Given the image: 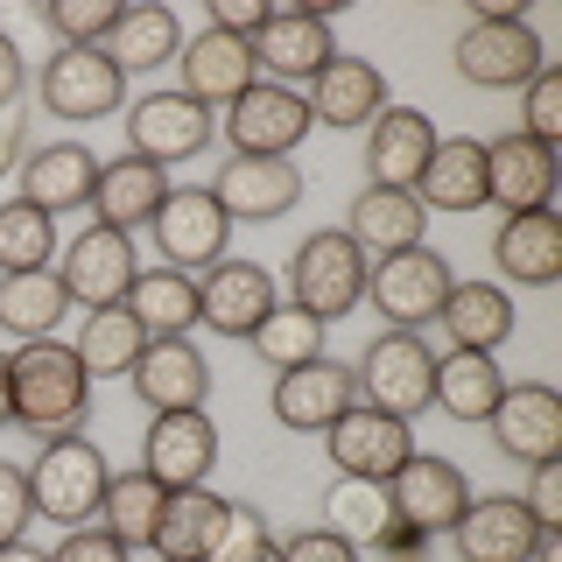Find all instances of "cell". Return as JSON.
<instances>
[{"instance_id": "1", "label": "cell", "mask_w": 562, "mask_h": 562, "mask_svg": "<svg viewBox=\"0 0 562 562\" xmlns=\"http://www.w3.org/2000/svg\"><path fill=\"white\" fill-rule=\"evenodd\" d=\"M8 394H14V429L29 436H85L92 415V380H85L70 338H29L8 351Z\"/></svg>"}, {"instance_id": "2", "label": "cell", "mask_w": 562, "mask_h": 562, "mask_svg": "<svg viewBox=\"0 0 562 562\" xmlns=\"http://www.w3.org/2000/svg\"><path fill=\"white\" fill-rule=\"evenodd\" d=\"M105 479H113V464H105V450L92 436H49L43 457L29 464V492H35V520L49 527H92L99 520V499H105Z\"/></svg>"}, {"instance_id": "3", "label": "cell", "mask_w": 562, "mask_h": 562, "mask_svg": "<svg viewBox=\"0 0 562 562\" xmlns=\"http://www.w3.org/2000/svg\"><path fill=\"white\" fill-rule=\"evenodd\" d=\"M366 274H373V260L351 246L345 225L310 233L303 246H295V260H289V303L310 310L316 324H338V316H351L366 303Z\"/></svg>"}, {"instance_id": "4", "label": "cell", "mask_w": 562, "mask_h": 562, "mask_svg": "<svg viewBox=\"0 0 562 562\" xmlns=\"http://www.w3.org/2000/svg\"><path fill=\"white\" fill-rule=\"evenodd\" d=\"M450 64H457V78L479 85V92H520V85L549 64V49H541V35L520 8H506V14H471V29L457 35Z\"/></svg>"}, {"instance_id": "5", "label": "cell", "mask_w": 562, "mask_h": 562, "mask_svg": "<svg viewBox=\"0 0 562 562\" xmlns=\"http://www.w3.org/2000/svg\"><path fill=\"white\" fill-rule=\"evenodd\" d=\"M35 99L70 127H92V120L127 113V78L105 49H49L43 70H35Z\"/></svg>"}, {"instance_id": "6", "label": "cell", "mask_w": 562, "mask_h": 562, "mask_svg": "<svg viewBox=\"0 0 562 562\" xmlns=\"http://www.w3.org/2000/svg\"><path fill=\"white\" fill-rule=\"evenodd\" d=\"M218 120H225V155H260V162H289L316 127L310 99L289 92V85H268V78L254 92H239Z\"/></svg>"}, {"instance_id": "7", "label": "cell", "mask_w": 562, "mask_h": 562, "mask_svg": "<svg viewBox=\"0 0 562 562\" xmlns=\"http://www.w3.org/2000/svg\"><path fill=\"white\" fill-rule=\"evenodd\" d=\"M351 380H359V401L366 408H386L401 422H415L429 408V380H436V351L422 330H386V338L366 345V359L351 366Z\"/></svg>"}, {"instance_id": "8", "label": "cell", "mask_w": 562, "mask_h": 562, "mask_svg": "<svg viewBox=\"0 0 562 562\" xmlns=\"http://www.w3.org/2000/svg\"><path fill=\"white\" fill-rule=\"evenodd\" d=\"M450 281H457L450 260L422 239V246H408V254L373 260V274H366V303L386 316V330H422V324H436Z\"/></svg>"}, {"instance_id": "9", "label": "cell", "mask_w": 562, "mask_h": 562, "mask_svg": "<svg viewBox=\"0 0 562 562\" xmlns=\"http://www.w3.org/2000/svg\"><path fill=\"white\" fill-rule=\"evenodd\" d=\"M148 233L162 246V268L204 274L211 260H225V246H233V218H225L218 198H211V183H169V198H162Z\"/></svg>"}, {"instance_id": "10", "label": "cell", "mask_w": 562, "mask_h": 562, "mask_svg": "<svg viewBox=\"0 0 562 562\" xmlns=\"http://www.w3.org/2000/svg\"><path fill=\"white\" fill-rule=\"evenodd\" d=\"M324 450H330V464H338V479H373V485H386L401 464H408V450H415V422L351 401V408L324 429Z\"/></svg>"}, {"instance_id": "11", "label": "cell", "mask_w": 562, "mask_h": 562, "mask_svg": "<svg viewBox=\"0 0 562 562\" xmlns=\"http://www.w3.org/2000/svg\"><path fill=\"white\" fill-rule=\"evenodd\" d=\"M274 303H281V281L260 268V260L225 254L198 274V324L218 330V338H254Z\"/></svg>"}, {"instance_id": "12", "label": "cell", "mask_w": 562, "mask_h": 562, "mask_svg": "<svg viewBox=\"0 0 562 562\" xmlns=\"http://www.w3.org/2000/svg\"><path fill=\"white\" fill-rule=\"evenodd\" d=\"M330 57H338V43H330L324 8H268V22L254 35V70L268 85H289V92H303Z\"/></svg>"}, {"instance_id": "13", "label": "cell", "mask_w": 562, "mask_h": 562, "mask_svg": "<svg viewBox=\"0 0 562 562\" xmlns=\"http://www.w3.org/2000/svg\"><path fill=\"white\" fill-rule=\"evenodd\" d=\"M211 134H218V120L183 92H140L127 105V155H140L155 169H176L190 155H204Z\"/></svg>"}, {"instance_id": "14", "label": "cell", "mask_w": 562, "mask_h": 562, "mask_svg": "<svg viewBox=\"0 0 562 562\" xmlns=\"http://www.w3.org/2000/svg\"><path fill=\"white\" fill-rule=\"evenodd\" d=\"M218 464V422L204 408H176V415H148V436H140V471L169 492H190L211 479Z\"/></svg>"}, {"instance_id": "15", "label": "cell", "mask_w": 562, "mask_h": 562, "mask_svg": "<svg viewBox=\"0 0 562 562\" xmlns=\"http://www.w3.org/2000/svg\"><path fill=\"white\" fill-rule=\"evenodd\" d=\"M386 506H394V520L422 527V535H450L457 514L471 506V479L436 450H408V464L386 479Z\"/></svg>"}, {"instance_id": "16", "label": "cell", "mask_w": 562, "mask_h": 562, "mask_svg": "<svg viewBox=\"0 0 562 562\" xmlns=\"http://www.w3.org/2000/svg\"><path fill=\"white\" fill-rule=\"evenodd\" d=\"M492 443L499 457H514V464H549L562 457V394L549 380H514L499 394V408L485 415Z\"/></svg>"}, {"instance_id": "17", "label": "cell", "mask_w": 562, "mask_h": 562, "mask_svg": "<svg viewBox=\"0 0 562 562\" xmlns=\"http://www.w3.org/2000/svg\"><path fill=\"white\" fill-rule=\"evenodd\" d=\"M183 85H176V92L183 99H198L211 120L225 113V105H233L239 92H254L260 85V70H254V43H239V35H225V29H198V35H183Z\"/></svg>"}, {"instance_id": "18", "label": "cell", "mask_w": 562, "mask_h": 562, "mask_svg": "<svg viewBox=\"0 0 562 562\" xmlns=\"http://www.w3.org/2000/svg\"><path fill=\"white\" fill-rule=\"evenodd\" d=\"M535 541H541V527L520 506V492H485V499L471 492V506L450 527L457 562H527V555H535Z\"/></svg>"}, {"instance_id": "19", "label": "cell", "mask_w": 562, "mask_h": 562, "mask_svg": "<svg viewBox=\"0 0 562 562\" xmlns=\"http://www.w3.org/2000/svg\"><path fill=\"white\" fill-rule=\"evenodd\" d=\"M57 274H64L70 303H85V310H113V303H127L140 260H134V239H127V233H113V225H85V233L70 239V254H64V268H57Z\"/></svg>"}, {"instance_id": "20", "label": "cell", "mask_w": 562, "mask_h": 562, "mask_svg": "<svg viewBox=\"0 0 562 562\" xmlns=\"http://www.w3.org/2000/svg\"><path fill=\"white\" fill-rule=\"evenodd\" d=\"M211 198L225 204L233 225H268V218H289L303 204V169L260 162V155H225V169L211 176Z\"/></svg>"}, {"instance_id": "21", "label": "cell", "mask_w": 562, "mask_h": 562, "mask_svg": "<svg viewBox=\"0 0 562 562\" xmlns=\"http://www.w3.org/2000/svg\"><path fill=\"white\" fill-rule=\"evenodd\" d=\"M351 401H359V380H351V366H338V359H310V366H295V373H274L268 408H274L281 429L324 436L330 422L351 408Z\"/></svg>"}, {"instance_id": "22", "label": "cell", "mask_w": 562, "mask_h": 562, "mask_svg": "<svg viewBox=\"0 0 562 562\" xmlns=\"http://www.w3.org/2000/svg\"><path fill=\"white\" fill-rule=\"evenodd\" d=\"M562 155L555 148H535L527 134H499L485 140V198L499 204V218H514V211H549L555 198V169Z\"/></svg>"}, {"instance_id": "23", "label": "cell", "mask_w": 562, "mask_h": 562, "mask_svg": "<svg viewBox=\"0 0 562 562\" xmlns=\"http://www.w3.org/2000/svg\"><path fill=\"white\" fill-rule=\"evenodd\" d=\"M22 204L49 211V218H64V211H85L99 190V155L85 148V140H43V148L22 155Z\"/></svg>"}, {"instance_id": "24", "label": "cell", "mask_w": 562, "mask_h": 562, "mask_svg": "<svg viewBox=\"0 0 562 562\" xmlns=\"http://www.w3.org/2000/svg\"><path fill=\"white\" fill-rule=\"evenodd\" d=\"M436 120L422 113V105H386V113L366 127V176L386 190H415V176L429 169L436 155Z\"/></svg>"}, {"instance_id": "25", "label": "cell", "mask_w": 562, "mask_h": 562, "mask_svg": "<svg viewBox=\"0 0 562 562\" xmlns=\"http://www.w3.org/2000/svg\"><path fill=\"white\" fill-rule=\"evenodd\" d=\"M310 120L316 127H373V120L386 113V78H380V64H366V57H330L324 70L310 78Z\"/></svg>"}, {"instance_id": "26", "label": "cell", "mask_w": 562, "mask_h": 562, "mask_svg": "<svg viewBox=\"0 0 562 562\" xmlns=\"http://www.w3.org/2000/svg\"><path fill=\"white\" fill-rule=\"evenodd\" d=\"M492 268L506 281H520V289H555L562 281V218H555V204L499 218V233H492Z\"/></svg>"}, {"instance_id": "27", "label": "cell", "mask_w": 562, "mask_h": 562, "mask_svg": "<svg viewBox=\"0 0 562 562\" xmlns=\"http://www.w3.org/2000/svg\"><path fill=\"white\" fill-rule=\"evenodd\" d=\"M127 380H134V394L148 401V415L204 408V394H211V366H204V351L190 345V338H155V345L134 359Z\"/></svg>"}, {"instance_id": "28", "label": "cell", "mask_w": 562, "mask_h": 562, "mask_svg": "<svg viewBox=\"0 0 562 562\" xmlns=\"http://www.w3.org/2000/svg\"><path fill=\"white\" fill-rule=\"evenodd\" d=\"M345 233L366 260H386V254H408L429 233V211L415 204V190H386V183H366L345 211Z\"/></svg>"}, {"instance_id": "29", "label": "cell", "mask_w": 562, "mask_h": 562, "mask_svg": "<svg viewBox=\"0 0 562 562\" xmlns=\"http://www.w3.org/2000/svg\"><path fill=\"white\" fill-rule=\"evenodd\" d=\"M415 204L422 211H450V218H464V211H485V140L479 134H450L436 140L429 169L415 176Z\"/></svg>"}, {"instance_id": "30", "label": "cell", "mask_w": 562, "mask_h": 562, "mask_svg": "<svg viewBox=\"0 0 562 562\" xmlns=\"http://www.w3.org/2000/svg\"><path fill=\"white\" fill-rule=\"evenodd\" d=\"M514 295L499 281H450L443 310H436V330L450 338V351H499L514 338Z\"/></svg>"}, {"instance_id": "31", "label": "cell", "mask_w": 562, "mask_h": 562, "mask_svg": "<svg viewBox=\"0 0 562 562\" xmlns=\"http://www.w3.org/2000/svg\"><path fill=\"white\" fill-rule=\"evenodd\" d=\"M169 198V169L140 162V155H113L99 162V190H92V218L134 239V225H155V211Z\"/></svg>"}, {"instance_id": "32", "label": "cell", "mask_w": 562, "mask_h": 562, "mask_svg": "<svg viewBox=\"0 0 562 562\" xmlns=\"http://www.w3.org/2000/svg\"><path fill=\"white\" fill-rule=\"evenodd\" d=\"M506 394V373L492 351H436V380H429V408H443L450 422H485Z\"/></svg>"}, {"instance_id": "33", "label": "cell", "mask_w": 562, "mask_h": 562, "mask_svg": "<svg viewBox=\"0 0 562 562\" xmlns=\"http://www.w3.org/2000/svg\"><path fill=\"white\" fill-rule=\"evenodd\" d=\"M99 49L120 64V78L162 70L169 57H183V22H176V8H162V0H140V8H120V22Z\"/></svg>"}, {"instance_id": "34", "label": "cell", "mask_w": 562, "mask_h": 562, "mask_svg": "<svg viewBox=\"0 0 562 562\" xmlns=\"http://www.w3.org/2000/svg\"><path fill=\"white\" fill-rule=\"evenodd\" d=\"M225 514L233 499H218L211 485H190V492H169L162 506V527H155V555L162 562H204L225 535Z\"/></svg>"}, {"instance_id": "35", "label": "cell", "mask_w": 562, "mask_h": 562, "mask_svg": "<svg viewBox=\"0 0 562 562\" xmlns=\"http://www.w3.org/2000/svg\"><path fill=\"white\" fill-rule=\"evenodd\" d=\"M127 316L155 338H190L198 330V274L183 268H140L127 289Z\"/></svg>"}, {"instance_id": "36", "label": "cell", "mask_w": 562, "mask_h": 562, "mask_svg": "<svg viewBox=\"0 0 562 562\" xmlns=\"http://www.w3.org/2000/svg\"><path fill=\"white\" fill-rule=\"evenodd\" d=\"M70 316V289L57 268H35V274H0V330L8 338H57V324Z\"/></svg>"}, {"instance_id": "37", "label": "cell", "mask_w": 562, "mask_h": 562, "mask_svg": "<svg viewBox=\"0 0 562 562\" xmlns=\"http://www.w3.org/2000/svg\"><path fill=\"white\" fill-rule=\"evenodd\" d=\"M162 506H169V485H155L140 464L113 471V479H105V499H99V527L120 541V549H155Z\"/></svg>"}, {"instance_id": "38", "label": "cell", "mask_w": 562, "mask_h": 562, "mask_svg": "<svg viewBox=\"0 0 562 562\" xmlns=\"http://www.w3.org/2000/svg\"><path fill=\"white\" fill-rule=\"evenodd\" d=\"M70 351H78V366H85V380H127L134 373V359L148 351V330L127 316V303H113V310H85V324H78V338H70Z\"/></svg>"}, {"instance_id": "39", "label": "cell", "mask_w": 562, "mask_h": 562, "mask_svg": "<svg viewBox=\"0 0 562 562\" xmlns=\"http://www.w3.org/2000/svg\"><path fill=\"white\" fill-rule=\"evenodd\" d=\"M324 527L351 549H373V541L394 527V506H386V485L373 479H338L324 492Z\"/></svg>"}, {"instance_id": "40", "label": "cell", "mask_w": 562, "mask_h": 562, "mask_svg": "<svg viewBox=\"0 0 562 562\" xmlns=\"http://www.w3.org/2000/svg\"><path fill=\"white\" fill-rule=\"evenodd\" d=\"M324 330H330V324H316L310 310L274 303V310H268V324H260L246 345H254V359H260V366H274V373H295V366L324 359Z\"/></svg>"}, {"instance_id": "41", "label": "cell", "mask_w": 562, "mask_h": 562, "mask_svg": "<svg viewBox=\"0 0 562 562\" xmlns=\"http://www.w3.org/2000/svg\"><path fill=\"white\" fill-rule=\"evenodd\" d=\"M57 254V218L22 198H0V274H35Z\"/></svg>"}, {"instance_id": "42", "label": "cell", "mask_w": 562, "mask_h": 562, "mask_svg": "<svg viewBox=\"0 0 562 562\" xmlns=\"http://www.w3.org/2000/svg\"><path fill=\"white\" fill-rule=\"evenodd\" d=\"M514 134H527L535 148H555L562 155V70L555 64H541L535 78L520 85V127Z\"/></svg>"}, {"instance_id": "43", "label": "cell", "mask_w": 562, "mask_h": 562, "mask_svg": "<svg viewBox=\"0 0 562 562\" xmlns=\"http://www.w3.org/2000/svg\"><path fill=\"white\" fill-rule=\"evenodd\" d=\"M113 22H120L113 0H49L43 8V29L57 35V49H99Z\"/></svg>"}, {"instance_id": "44", "label": "cell", "mask_w": 562, "mask_h": 562, "mask_svg": "<svg viewBox=\"0 0 562 562\" xmlns=\"http://www.w3.org/2000/svg\"><path fill=\"white\" fill-rule=\"evenodd\" d=\"M520 506L535 514L541 535H562V457H549V464H527V492Z\"/></svg>"}, {"instance_id": "45", "label": "cell", "mask_w": 562, "mask_h": 562, "mask_svg": "<svg viewBox=\"0 0 562 562\" xmlns=\"http://www.w3.org/2000/svg\"><path fill=\"white\" fill-rule=\"evenodd\" d=\"M268 520H260L254 514V506H239L233 499V514H225V535H218V549H211L204 562H246V555H260V549H268Z\"/></svg>"}, {"instance_id": "46", "label": "cell", "mask_w": 562, "mask_h": 562, "mask_svg": "<svg viewBox=\"0 0 562 562\" xmlns=\"http://www.w3.org/2000/svg\"><path fill=\"white\" fill-rule=\"evenodd\" d=\"M35 520V492H29V471L22 464H0V549L22 541Z\"/></svg>"}, {"instance_id": "47", "label": "cell", "mask_w": 562, "mask_h": 562, "mask_svg": "<svg viewBox=\"0 0 562 562\" xmlns=\"http://www.w3.org/2000/svg\"><path fill=\"white\" fill-rule=\"evenodd\" d=\"M49 562H134V549H120V541L92 520V527H70L57 549H49Z\"/></svg>"}, {"instance_id": "48", "label": "cell", "mask_w": 562, "mask_h": 562, "mask_svg": "<svg viewBox=\"0 0 562 562\" xmlns=\"http://www.w3.org/2000/svg\"><path fill=\"white\" fill-rule=\"evenodd\" d=\"M281 562H359V549L338 541L330 527H295V535L281 541Z\"/></svg>"}, {"instance_id": "49", "label": "cell", "mask_w": 562, "mask_h": 562, "mask_svg": "<svg viewBox=\"0 0 562 562\" xmlns=\"http://www.w3.org/2000/svg\"><path fill=\"white\" fill-rule=\"evenodd\" d=\"M429 549H436V535H422V527H408V520H394V527L373 541L380 562H429Z\"/></svg>"}, {"instance_id": "50", "label": "cell", "mask_w": 562, "mask_h": 562, "mask_svg": "<svg viewBox=\"0 0 562 562\" xmlns=\"http://www.w3.org/2000/svg\"><path fill=\"white\" fill-rule=\"evenodd\" d=\"M260 22H268V8H260V0H211V29L239 35V43H254Z\"/></svg>"}, {"instance_id": "51", "label": "cell", "mask_w": 562, "mask_h": 562, "mask_svg": "<svg viewBox=\"0 0 562 562\" xmlns=\"http://www.w3.org/2000/svg\"><path fill=\"white\" fill-rule=\"evenodd\" d=\"M22 85H29V57H22V43H14V35L0 29V113H8V105L22 99Z\"/></svg>"}, {"instance_id": "52", "label": "cell", "mask_w": 562, "mask_h": 562, "mask_svg": "<svg viewBox=\"0 0 562 562\" xmlns=\"http://www.w3.org/2000/svg\"><path fill=\"white\" fill-rule=\"evenodd\" d=\"M0 429H14V394H8V351H0Z\"/></svg>"}, {"instance_id": "53", "label": "cell", "mask_w": 562, "mask_h": 562, "mask_svg": "<svg viewBox=\"0 0 562 562\" xmlns=\"http://www.w3.org/2000/svg\"><path fill=\"white\" fill-rule=\"evenodd\" d=\"M0 562H49V555L29 549V541H8V549H0Z\"/></svg>"}, {"instance_id": "54", "label": "cell", "mask_w": 562, "mask_h": 562, "mask_svg": "<svg viewBox=\"0 0 562 562\" xmlns=\"http://www.w3.org/2000/svg\"><path fill=\"white\" fill-rule=\"evenodd\" d=\"M527 562H562V535H541V541H535V555H527Z\"/></svg>"}, {"instance_id": "55", "label": "cell", "mask_w": 562, "mask_h": 562, "mask_svg": "<svg viewBox=\"0 0 562 562\" xmlns=\"http://www.w3.org/2000/svg\"><path fill=\"white\" fill-rule=\"evenodd\" d=\"M246 562H281V541H268V549H260V555H246Z\"/></svg>"}, {"instance_id": "56", "label": "cell", "mask_w": 562, "mask_h": 562, "mask_svg": "<svg viewBox=\"0 0 562 562\" xmlns=\"http://www.w3.org/2000/svg\"><path fill=\"white\" fill-rule=\"evenodd\" d=\"M155 562H162V555H155Z\"/></svg>"}]
</instances>
